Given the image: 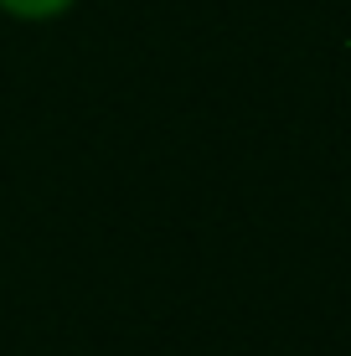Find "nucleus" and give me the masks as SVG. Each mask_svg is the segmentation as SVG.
<instances>
[{
  "label": "nucleus",
  "instance_id": "1",
  "mask_svg": "<svg viewBox=\"0 0 351 356\" xmlns=\"http://www.w3.org/2000/svg\"><path fill=\"white\" fill-rule=\"evenodd\" d=\"M0 6H6L10 16H26V21H42V16H57V10H67L72 0H0Z\"/></svg>",
  "mask_w": 351,
  "mask_h": 356
}]
</instances>
